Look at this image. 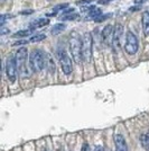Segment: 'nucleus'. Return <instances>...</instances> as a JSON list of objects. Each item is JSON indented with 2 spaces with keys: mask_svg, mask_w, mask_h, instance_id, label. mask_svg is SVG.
Wrapping results in <instances>:
<instances>
[{
  "mask_svg": "<svg viewBox=\"0 0 149 151\" xmlns=\"http://www.w3.org/2000/svg\"><path fill=\"white\" fill-rule=\"evenodd\" d=\"M82 151H91V149H90V145H87V142L83 145V147H82Z\"/></svg>",
  "mask_w": 149,
  "mask_h": 151,
  "instance_id": "nucleus-21",
  "label": "nucleus"
},
{
  "mask_svg": "<svg viewBox=\"0 0 149 151\" xmlns=\"http://www.w3.org/2000/svg\"><path fill=\"white\" fill-rule=\"evenodd\" d=\"M48 23H50V20L47 18H37V19H35L34 22H31V27L36 29V28H40V27H44V26L48 25Z\"/></svg>",
  "mask_w": 149,
  "mask_h": 151,
  "instance_id": "nucleus-13",
  "label": "nucleus"
},
{
  "mask_svg": "<svg viewBox=\"0 0 149 151\" xmlns=\"http://www.w3.org/2000/svg\"><path fill=\"white\" fill-rule=\"evenodd\" d=\"M93 151H104V150H103V148H102L101 145H96L93 149Z\"/></svg>",
  "mask_w": 149,
  "mask_h": 151,
  "instance_id": "nucleus-22",
  "label": "nucleus"
},
{
  "mask_svg": "<svg viewBox=\"0 0 149 151\" xmlns=\"http://www.w3.org/2000/svg\"><path fill=\"white\" fill-rule=\"evenodd\" d=\"M68 5L67 4H62V5H58V6H56L53 8V13L50 14V16H53V15H56V13L57 12H60V10H62V9H64V8H66Z\"/></svg>",
  "mask_w": 149,
  "mask_h": 151,
  "instance_id": "nucleus-20",
  "label": "nucleus"
},
{
  "mask_svg": "<svg viewBox=\"0 0 149 151\" xmlns=\"http://www.w3.org/2000/svg\"><path fill=\"white\" fill-rule=\"evenodd\" d=\"M140 143H141V145L146 150L149 151V131L140 137Z\"/></svg>",
  "mask_w": 149,
  "mask_h": 151,
  "instance_id": "nucleus-17",
  "label": "nucleus"
},
{
  "mask_svg": "<svg viewBox=\"0 0 149 151\" xmlns=\"http://www.w3.org/2000/svg\"><path fill=\"white\" fill-rule=\"evenodd\" d=\"M29 67L34 72H40L45 68V53L40 50H34L29 55Z\"/></svg>",
  "mask_w": 149,
  "mask_h": 151,
  "instance_id": "nucleus-3",
  "label": "nucleus"
},
{
  "mask_svg": "<svg viewBox=\"0 0 149 151\" xmlns=\"http://www.w3.org/2000/svg\"><path fill=\"white\" fill-rule=\"evenodd\" d=\"M27 57H28V51L26 47H20L16 52V62H17V68H18L19 75L23 78H26L29 76L28 68H27Z\"/></svg>",
  "mask_w": 149,
  "mask_h": 151,
  "instance_id": "nucleus-2",
  "label": "nucleus"
},
{
  "mask_svg": "<svg viewBox=\"0 0 149 151\" xmlns=\"http://www.w3.org/2000/svg\"><path fill=\"white\" fill-rule=\"evenodd\" d=\"M113 27L112 25H106L104 28H103V31H102V34H101V36H102V40H103V42H104V44H112V36H113Z\"/></svg>",
  "mask_w": 149,
  "mask_h": 151,
  "instance_id": "nucleus-10",
  "label": "nucleus"
},
{
  "mask_svg": "<svg viewBox=\"0 0 149 151\" xmlns=\"http://www.w3.org/2000/svg\"><path fill=\"white\" fill-rule=\"evenodd\" d=\"M139 49V41L138 37L132 33V32H127V35H126V43H124V51L130 54L133 55L136 54L137 51Z\"/></svg>",
  "mask_w": 149,
  "mask_h": 151,
  "instance_id": "nucleus-5",
  "label": "nucleus"
},
{
  "mask_svg": "<svg viewBox=\"0 0 149 151\" xmlns=\"http://www.w3.org/2000/svg\"><path fill=\"white\" fill-rule=\"evenodd\" d=\"M92 47H93V40L90 33H85L82 37V58L83 61L90 62L92 58Z\"/></svg>",
  "mask_w": 149,
  "mask_h": 151,
  "instance_id": "nucleus-4",
  "label": "nucleus"
},
{
  "mask_svg": "<svg viewBox=\"0 0 149 151\" xmlns=\"http://www.w3.org/2000/svg\"><path fill=\"white\" fill-rule=\"evenodd\" d=\"M57 57H58V61L61 63V68H62L63 72L66 76L71 75L73 71V64H72V60L68 57L66 51L60 50L57 53Z\"/></svg>",
  "mask_w": 149,
  "mask_h": 151,
  "instance_id": "nucleus-6",
  "label": "nucleus"
},
{
  "mask_svg": "<svg viewBox=\"0 0 149 151\" xmlns=\"http://www.w3.org/2000/svg\"><path fill=\"white\" fill-rule=\"evenodd\" d=\"M65 27L66 26L64 25V24H56L53 28H52V31L50 33L53 34V35H57V34H60V33H62L64 29H65Z\"/></svg>",
  "mask_w": 149,
  "mask_h": 151,
  "instance_id": "nucleus-18",
  "label": "nucleus"
},
{
  "mask_svg": "<svg viewBox=\"0 0 149 151\" xmlns=\"http://www.w3.org/2000/svg\"><path fill=\"white\" fill-rule=\"evenodd\" d=\"M113 141H114V145H116V151H128V145H127L123 135L114 134Z\"/></svg>",
  "mask_w": 149,
  "mask_h": 151,
  "instance_id": "nucleus-9",
  "label": "nucleus"
},
{
  "mask_svg": "<svg viewBox=\"0 0 149 151\" xmlns=\"http://www.w3.org/2000/svg\"><path fill=\"white\" fill-rule=\"evenodd\" d=\"M34 31H35V28H33V27L26 28V29H23V31H19L17 33H15L13 36V37H26V36H31V34L34 33Z\"/></svg>",
  "mask_w": 149,
  "mask_h": 151,
  "instance_id": "nucleus-16",
  "label": "nucleus"
},
{
  "mask_svg": "<svg viewBox=\"0 0 149 151\" xmlns=\"http://www.w3.org/2000/svg\"><path fill=\"white\" fill-rule=\"evenodd\" d=\"M2 1H5V0H2Z\"/></svg>",
  "mask_w": 149,
  "mask_h": 151,
  "instance_id": "nucleus-25",
  "label": "nucleus"
},
{
  "mask_svg": "<svg viewBox=\"0 0 149 151\" xmlns=\"http://www.w3.org/2000/svg\"><path fill=\"white\" fill-rule=\"evenodd\" d=\"M79 17V15L76 13H74V10L72 9H67V10H64L63 12V15L62 17H61V19L62 20H71V19H75Z\"/></svg>",
  "mask_w": 149,
  "mask_h": 151,
  "instance_id": "nucleus-15",
  "label": "nucleus"
},
{
  "mask_svg": "<svg viewBox=\"0 0 149 151\" xmlns=\"http://www.w3.org/2000/svg\"><path fill=\"white\" fill-rule=\"evenodd\" d=\"M123 36V26L121 24H117L113 29V36H112V47L114 51H119L121 47V41Z\"/></svg>",
  "mask_w": 149,
  "mask_h": 151,
  "instance_id": "nucleus-8",
  "label": "nucleus"
},
{
  "mask_svg": "<svg viewBox=\"0 0 149 151\" xmlns=\"http://www.w3.org/2000/svg\"><path fill=\"white\" fill-rule=\"evenodd\" d=\"M101 14H102L101 9H98V8H95V7H90L87 18V19H94V20H95V19L99 18Z\"/></svg>",
  "mask_w": 149,
  "mask_h": 151,
  "instance_id": "nucleus-14",
  "label": "nucleus"
},
{
  "mask_svg": "<svg viewBox=\"0 0 149 151\" xmlns=\"http://www.w3.org/2000/svg\"><path fill=\"white\" fill-rule=\"evenodd\" d=\"M141 24H143V32L145 36L149 35V12H145L141 17Z\"/></svg>",
  "mask_w": 149,
  "mask_h": 151,
  "instance_id": "nucleus-12",
  "label": "nucleus"
},
{
  "mask_svg": "<svg viewBox=\"0 0 149 151\" xmlns=\"http://www.w3.org/2000/svg\"><path fill=\"white\" fill-rule=\"evenodd\" d=\"M46 38V35L45 34H37V35H34V36H31V40H29V42L31 43H35V42H40V41H43Z\"/></svg>",
  "mask_w": 149,
  "mask_h": 151,
  "instance_id": "nucleus-19",
  "label": "nucleus"
},
{
  "mask_svg": "<svg viewBox=\"0 0 149 151\" xmlns=\"http://www.w3.org/2000/svg\"><path fill=\"white\" fill-rule=\"evenodd\" d=\"M45 67L47 68V70H48V72H50V75L55 73V62H54V59L52 58L50 53H45Z\"/></svg>",
  "mask_w": 149,
  "mask_h": 151,
  "instance_id": "nucleus-11",
  "label": "nucleus"
},
{
  "mask_svg": "<svg viewBox=\"0 0 149 151\" xmlns=\"http://www.w3.org/2000/svg\"><path fill=\"white\" fill-rule=\"evenodd\" d=\"M68 46H70V51H71V54H72V58L75 61V63L80 64L83 60V58H82V40L77 33L71 34V37L68 41Z\"/></svg>",
  "mask_w": 149,
  "mask_h": 151,
  "instance_id": "nucleus-1",
  "label": "nucleus"
},
{
  "mask_svg": "<svg viewBox=\"0 0 149 151\" xmlns=\"http://www.w3.org/2000/svg\"><path fill=\"white\" fill-rule=\"evenodd\" d=\"M17 71H18V68H17L16 58L13 57V55H9V57L7 58L6 61V75L10 82L16 81Z\"/></svg>",
  "mask_w": 149,
  "mask_h": 151,
  "instance_id": "nucleus-7",
  "label": "nucleus"
},
{
  "mask_svg": "<svg viewBox=\"0 0 149 151\" xmlns=\"http://www.w3.org/2000/svg\"><path fill=\"white\" fill-rule=\"evenodd\" d=\"M104 151H112V150H111V149H109V148H108V149H106Z\"/></svg>",
  "mask_w": 149,
  "mask_h": 151,
  "instance_id": "nucleus-24",
  "label": "nucleus"
},
{
  "mask_svg": "<svg viewBox=\"0 0 149 151\" xmlns=\"http://www.w3.org/2000/svg\"><path fill=\"white\" fill-rule=\"evenodd\" d=\"M145 1H147V0H135V4H143Z\"/></svg>",
  "mask_w": 149,
  "mask_h": 151,
  "instance_id": "nucleus-23",
  "label": "nucleus"
}]
</instances>
